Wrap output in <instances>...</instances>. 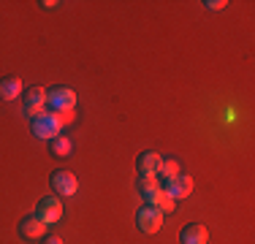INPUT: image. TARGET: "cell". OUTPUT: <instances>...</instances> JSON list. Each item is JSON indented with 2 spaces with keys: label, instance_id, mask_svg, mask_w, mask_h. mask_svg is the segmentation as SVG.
<instances>
[{
  "label": "cell",
  "instance_id": "cell-13",
  "mask_svg": "<svg viewBox=\"0 0 255 244\" xmlns=\"http://www.w3.org/2000/svg\"><path fill=\"white\" fill-rule=\"evenodd\" d=\"M177 174H179V160H177V157H163L157 176H163V179H174Z\"/></svg>",
  "mask_w": 255,
  "mask_h": 244
},
{
  "label": "cell",
  "instance_id": "cell-2",
  "mask_svg": "<svg viewBox=\"0 0 255 244\" xmlns=\"http://www.w3.org/2000/svg\"><path fill=\"white\" fill-rule=\"evenodd\" d=\"M60 130H63V117L49 112V109L33 120V136L35 138H46V141H52V138L60 136Z\"/></svg>",
  "mask_w": 255,
  "mask_h": 244
},
{
  "label": "cell",
  "instance_id": "cell-11",
  "mask_svg": "<svg viewBox=\"0 0 255 244\" xmlns=\"http://www.w3.org/2000/svg\"><path fill=\"white\" fill-rule=\"evenodd\" d=\"M44 231H46V225L41 223L38 217H25L19 223V234L25 236V239H41V236H44Z\"/></svg>",
  "mask_w": 255,
  "mask_h": 244
},
{
  "label": "cell",
  "instance_id": "cell-17",
  "mask_svg": "<svg viewBox=\"0 0 255 244\" xmlns=\"http://www.w3.org/2000/svg\"><path fill=\"white\" fill-rule=\"evenodd\" d=\"M41 244H63V239H60V236H44Z\"/></svg>",
  "mask_w": 255,
  "mask_h": 244
},
{
  "label": "cell",
  "instance_id": "cell-4",
  "mask_svg": "<svg viewBox=\"0 0 255 244\" xmlns=\"http://www.w3.org/2000/svg\"><path fill=\"white\" fill-rule=\"evenodd\" d=\"M52 187H54V193H57V195L71 198V195H76V190H79V179H76L74 171L60 168V171H54V174H52Z\"/></svg>",
  "mask_w": 255,
  "mask_h": 244
},
{
  "label": "cell",
  "instance_id": "cell-7",
  "mask_svg": "<svg viewBox=\"0 0 255 244\" xmlns=\"http://www.w3.org/2000/svg\"><path fill=\"white\" fill-rule=\"evenodd\" d=\"M193 190V179L185 174H177L174 179H166V185H163V193L168 195V198H185V195H190Z\"/></svg>",
  "mask_w": 255,
  "mask_h": 244
},
{
  "label": "cell",
  "instance_id": "cell-14",
  "mask_svg": "<svg viewBox=\"0 0 255 244\" xmlns=\"http://www.w3.org/2000/svg\"><path fill=\"white\" fill-rule=\"evenodd\" d=\"M49 146H52V152H54V155H60V157L71 155V141H68L65 136H57V138H52V141H49Z\"/></svg>",
  "mask_w": 255,
  "mask_h": 244
},
{
  "label": "cell",
  "instance_id": "cell-9",
  "mask_svg": "<svg viewBox=\"0 0 255 244\" xmlns=\"http://www.w3.org/2000/svg\"><path fill=\"white\" fill-rule=\"evenodd\" d=\"M160 160H163V155H157V152H144V155H138V160H136L138 174L141 176H157Z\"/></svg>",
  "mask_w": 255,
  "mask_h": 244
},
{
  "label": "cell",
  "instance_id": "cell-5",
  "mask_svg": "<svg viewBox=\"0 0 255 244\" xmlns=\"http://www.w3.org/2000/svg\"><path fill=\"white\" fill-rule=\"evenodd\" d=\"M136 223H138V228L144 231V234H157V231L163 228V212L157 209V206H141L138 209V215H136Z\"/></svg>",
  "mask_w": 255,
  "mask_h": 244
},
{
  "label": "cell",
  "instance_id": "cell-6",
  "mask_svg": "<svg viewBox=\"0 0 255 244\" xmlns=\"http://www.w3.org/2000/svg\"><path fill=\"white\" fill-rule=\"evenodd\" d=\"M22 109H25V114L30 117H38V114L46 112V90L44 87H30L25 93V101H22Z\"/></svg>",
  "mask_w": 255,
  "mask_h": 244
},
{
  "label": "cell",
  "instance_id": "cell-16",
  "mask_svg": "<svg viewBox=\"0 0 255 244\" xmlns=\"http://www.w3.org/2000/svg\"><path fill=\"white\" fill-rule=\"evenodd\" d=\"M204 5H206V8H212V11H223L228 5V0H206Z\"/></svg>",
  "mask_w": 255,
  "mask_h": 244
},
{
  "label": "cell",
  "instance_id": "cell-3",
  "mask_svg": "<svg viewBox=\"0 0 255 244\" xmlns=\"http://www.w3.org/2000/svg\"><path fill=\"white\" fill-rule=\"evenodd\" d=\"M35 217L44 225H54L63 217V201L54 198V195H44V198L38 201V206H35Z\"/></svg>",
  "mask_w": 255,
  "mask_h": 244
},
{
  "label": "cell",
  "instance_id": "cell-15",
  "mask_svg": "<svg viewBox=\"0 0 255 244\" xmlns=\"http://www.w3.org/2000/svg\"><path fill=\"white\" fill-rule=\"evenodd\" d=\"M174 204H177V201H174V198H168V195L163 193V198L157 201V209H160V212H171V209H174Z\"/></svg>",
  "mask_w": 255,
  "mask_h": 244
},
{
  "label": "cell",
  "instance_id": "cell-10",
  "mask_svg": "<svg viewBox=\"0 0 255 244\" xmlns=\"http://www.w3.org/2000/svg\"><path fill=\"white\" fill-rule=\"evenodd\" d=\"M206 239H209V231H206L201 223L187 225V228L182 231V236H179L182 244H206Z\"/></svg>",
  "mask_w": 255,
  "mask_h": 244
},
{
  "label": "cell",
  "instance_id": "cell-1",
  "mask_svg": "<svg viewBox=\"0 0 255 244\" xmlns=\"http://www.w3.org/2000/svg\"><path fill=\"white\" fill-rule=\"evenodd\" d=\"M76 106V93L71 87H54V90H46V109L60 117L71 114Z\"/></svg>",
  "mask_w": 255,
  "mask_h": 244
},
{
  "label": "cell",
  "instance_id": "cell-8",
  "mask_svg": "<svg viewBox=\"0 0 255 244\" xmlns=\"http://www.w3.org/2000/svg\"><path fill=\"white\" fill-rule=\"evenodd\" d=\"M138 190H141L144 201H147L149 206H157V201L163 198V187L157 185L155 176H141V179H138Z\"/></svg>",
  "mask_w": 255,
  "mask_h": 244
},
{
  "label": "cell",
  "instance_id": "cell-12",
  "mask_svg": "<svg viewBox=\"0 0 255 244\" xmlns=\"http://www.w3.org/2000/svg\"><path fill=\"white\" fill-rule=\"evenodd\" d=\"M22 95V82L16 76H5L0 79V101H14Z\"/></svg>",
  "mask_w": 255,
  "mask_h": 244
}]
</instances>
